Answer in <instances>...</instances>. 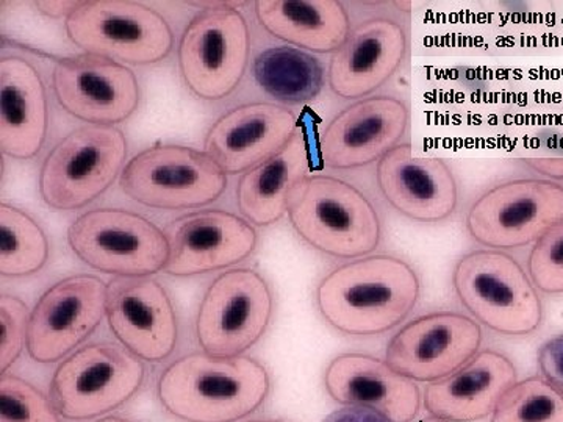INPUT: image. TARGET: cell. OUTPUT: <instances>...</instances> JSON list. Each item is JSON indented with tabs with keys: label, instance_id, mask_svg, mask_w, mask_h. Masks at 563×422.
Here are the masks:
<instances>
[{
	"label": "cell",
	"instance_id": "29",
	"mask_svg": "<svg viewBox=\"0 0 563 422\" xmlns=\"http://www.w3.org/2000/svg\"><path fill=\"white\" fill-rule=\"evenodd\" d=\"M490 422H563V388L529 377L504 392Z\"/></svg>",
	"mask_w": 563,
	"mask_h": 422
},
{
	"label": "cell",
	"instance_id": "35",
	"mask_svg": "<svg viewBox=\"0 0 563 422\" xmlns=\"http://www.w3.org/2000/svg\"><path fill=\"white\" fill-rule=\"evenodd\" d=\"M35 5L44 16L54 18V20L65 16L68 20L74 10L80 5V2H62V0L57 2V0H51V2H36Z\"/></svg>",
	"mask_w": 563,
	"mask_h": 422
},
{
	"label": "cell",
	"instance_id": "8",
	"mask_svg": "<svg viewBox=\"0 0 563 422\" xmlns=\"http://www.w3.org/2000/svg\"><path fill=\"white\" fill-rule=\"evenodd\" d=\"M68 38L87 54L154 65L173 51L174 35L158 11L129 0L80 2L65 22Z\"/></svg>",
	"mask_w": 563,
	"mask_h": 422
},
{
	"label": "cell",
	"instance_id": "22",
	"mask_svg": "<svg viewBox=\"0 0 563 422\" xmlns=\"http://www.w3.org/2000/svg\"><path fill=\"white\" fill-rule=\"evenodd\" d=\"M407 33L398 22L374 18L358 24L333 54L329 85L336 96L361 99L395 76L407 55Z\"/></svg>",
	"mask_w": 563,
	"mask_h": 422
},
{
	"label": "cell",
	"instance_id": "24",
	"mask_svg": "<svg viewBox=\"0 0 563 422\" xmlns=\"http://www.w3.org/2000/svg\"><path fill=\"white\" fill-rule=\"evenodd\" d=\"M49 129L47 92L38 69L25 58L0 60V149L16 160L35 157Z\"/></svg>",
	"mask_w": 563,
	"mask_h": 422
},
{
	"label": "cell",
	"instance_id": "37",
	"mask_svg": "<svg viewBox=\"0 0 563 422\" xmlns=\"http://www.w3.org/2000/svg\"><path fill=\"white\" fill-rule=\"evenodd\" d=\"M244 422H285L279 420H252V421H244Z\"/></svg>",
	"mask_w": 563,
	"mask_h": 422
},
{
	"label": "cell",
	"instance_id": "17",
	"mask_svg": "<svg viewBox=\"0 0 563 422\" xmlns=\"http://www.w3.org/2000/svg\"><path fill=\"white\" fill-rule=\"evenodd\" d=\"M409 121V107L396 98L376 96L352 103L321 133V160L332 169L379 163L401 144Z\"/></svg>",
	"mask_w": 563,
	"mask_h": 422
},
{
	"label": "cell",
	"instance_id": "10",
	"mask_svg": "<svg viewBox=\"0 0 563 422\" xmlns=\"http://www.w3.org/2000/svg\"><path fill=\"white\" fill-rule=\"evenodd\" d=\"M247 22L231 3H213L192 18L179 44L185 85L203 101H220L236 90L250 62Z\"/></svg>",
	"mask_w": 563,
	"mask_h": 422
},
{
	"label": "cell",
	"instance_id": "33",
	"mask_svg": "<svg viewBox=\"0 0 563 422\" xmlns=\"http://www.w3.org/2000/svg\"><path fill=\"white\" fill-rule=\"evenodd\" d=\"M537 363L544 379L563 388V333L542 344Z\"/></svg>",
	"mask_w": 563,
	"mask_h": 422
},
{
	"label": "cell",
	"instance_id": "23",
	"mask_svg": "<svg viewBox=\"0 0 563 422\" xmlns=\"http://www.w3.org/2000/svg\"><path fill=\"white\" fill-rule=\"evenodd\" d=\"M517 382V368L509 357L501 352L481 351L459 371L429 384L422 403L435 421H483L492 417L504 392Z\"/></svg>",
	"mask_w": 563,
	"mask_h": 422
},
{
	"label": "cell",
	"instance_id": "18",
	"mask_svg": "<svg viewBox=\"0 0 563 422\" xmlns=\"http://www.w3.org/2000/svg\"><path fill=\"white\" fill-rule=\"evenodd\" d=\"M169 258L165 273L176 277L220 271L239 265L257 247L250 222L222 210L185 214L166 229Z\"/></svg>",
	"mask_w": 563,
	"mask_h": 422
},
{
	"label": "cell",
	"instance_id": "36",
	"mask_svg": "<svg viewBox=\"0 0 563 422\" xmlns=\"http://www.w3.org/2000/svg\"><path fill=\"white\" fill-rule=\"evenodd\" d=\"M96 422H133L128 418L117 417V414H107V417L99 418Z\"/></svg>",
	"mask_w": 563,
	"mask_h": 422
},
{
	"label": "cell",
	"instance_id": "13",
	"mask_svg": "<svg viewBox=\"0 0 563 422\" xmlns=\"http://www.w3.org/2000/svg\"><path fill=\"white\" fill-rule=\"evenodd\" d=\"M483 342L479 322L466 314H422L393 335L385 362L393 371L415 384H432L459 371L476 357Z\"/></svg>",
	"mask_w": 563,
	"mask_h": 422
},
{
	"label": "cell",
	"instance_id": "38",
	"mask_svg": "<svg viewBox=\"0 0 563 422\" xmlns=\"http://www.w3.org/2000/svg\"><path fill=\"white\" fill-rule=\"evenodd\" d=\"M433 422H440V421H435V420H433Z\"/></svg>",
	"mask_w": 563,
	"mask_h": 422
},
{
	"label": "cell",
	"instance_id": "25",
	"mask_svg": "<svg viewBox=\"0 0 563 422\" xmlns=\"http://www.w3.org/2000/svg\"><path fill=\"white\" fill-rule=\"evenodd\" d=\"M310 158L309 136L299 129L279 154L244 173L236 187L240 213L261 227L279 222L288 213L292 190L309 176Z\"/></svg>",
	"mask_w": 563,
	"mask_h": 422
},
{
	"label": "cell",
	"instance_id": "34",
	"mask_svg": "<svg viewBox=\"0 0 563 422\" xmlns=\"http://www.w3.org/2000/svg\"><path fill=\"white\" fill-rule=\"evenodd\" d=\"M322 422H391L377 413L376 410L366 407H343L324 418Z\"/></svg>",
	"mask_w": 563,
	"mask_h": 422
},
{
	"label": "cell",
	"instance_id": "4",
	"mask_svg": "<svg viewBox=\"0 0 563 422\" xmlns=\"http://www.w3.org/2000/svg\"><path fill=\"white\" fill-rule=\"evenodd\" d=\"M453 287L473 320L510 338L532 335L543 321V303L531 277L512 255L477 249L463 255Z\"/></svg>",
	"mask_w": 563,
	"mask_h": 422
},
{
	"label": "cell",
	"instance_id": "27",
	"mask_svg": "<svg viewBox=\"0 0 563 422\" xmlns=\"http://www.w3.org/2000/svg\"><path fill=\"white\" fill-rule=\"evenodd\" d=\"M254 77L266 95L282 103L313 101L324 85L321 63L298 47H272L255 58Z\"/></svg>",
	"mask_w": 563,
	"mask_h": 422
},
{
	"label": "cell",
	"instance_id": "15",
	"mask_svg": "<svg viewBox=\"0 0 563 422\" xmlns=\"http://www.w3.org/2000/svg\"><path fill=\"white\" fill-rule=\"evenodd\" d=\"M52 87L63 109L92 125L113 127L139 109L140 84L133 70L101 55L65 58L55 66Z\"/></svg>",
	"mask_w": 563,
	"mask_h": 422
},
{
	"label": "cell",
	"instance_id": "19",
	"mask_svg": "<svg viewBox=\"0 0 563 422\" xmlns=\"http://www.w3.org/2000/svg\"><path fill=\"white\" fill-rule=\"evenodd\" d=\"M376 179L385 201L415 222L439 224L457 209L453 169L442 158L420 157L410 144H399L377 163Z\"/></svg>",
	"mask_w": 563,
	"mask_h": 422
},
{
	"label": "cell",
	"instance_id": "30",
	"mask_svg": "<svg viewBox=\"0 0 563 422\" xmlns=\"http://www.w3.org/2000/svg\"><path fill=\"white\" fill-rule=\"evenodd\" d=\"M0 422H62V417L35 385L7 373L0 376Z\"/></svg>",
	"mask_w": 563,
	"mask_h": 422
},
{
	"label": "cell",
	"instance_id": "5",
	"mask_svg": "<svg viewBox=\"0 0 563 422\" xmlns=\"http://www.w3.org/2000/svg\"><path fill=\"white\" fill-rule=\"evenodd\" d=\"M146 368L113 343H92L65 358L52 376L49 398L62 418L90 421L131 401L143 387Z\"/></svg>",
	"mask_w": 563,
	"mask_h": 422
},
{
	"label": "cell",
	"instance_id": "31",
	"mask_svg": "<svg viewBox=\"0 0 563 422\" xmlns=\"http://www.w3.org/2000/svg\"><path fill=\"white\" fill-rule=\"evenodd\" d=\"M528 274L537 290L547 295L563 292V221L553 225L533 244Z\"/></svg>",
	"mask_w": 563,
	"mask_h": 422
},
{
	"label": "cell",
	"instance_id": "21",
	"mask_svg": "<svg viewBox=\"0 0 563 422\" xmlns=\"http://www.w3.org/2000/svg\"><path fill=\"white\" fill-rule=\"evenodd\" d=\"M324 388L333 402L366 407L391 422H413L421 410L418 385L368 354H342L329 363Z\"/></svg>",
	"mask_w": 563,
	"mask_h": 422
},
{
	"label": "cell",
	"instance_id": "12",
	"mask_svg": "<svg viewBox=\"0 0 563 422\" xmlns=\"http://www.w3.org/2000/svg\"><path fill=\"white\" fill-rule=\"evenodd\" d=\"M561 221L563 185L518 179L496 185L477 198L466 214V231L488 249H518L539 242Z\"/></svg>",
	"mask_w": 563,
	"mask_h": 422
},
{
	"label": "cell",
	"instance_id": "14",
	"mask_svg": "<svg viewBox=\"0 0 563 422\" xmlns=\"http://www.w3.org/2000/svg\"><path fill=\"white\" fill-rule=\"evenodd\" d=\"M109 285L98 276L68 277L44 292L29 321L32 360L55 363L87 342L107 318Z\"/></svg>",
	"mask_w": 563,
	"mask_h": 422
},
{
	"label": "cell",
	"instance_id": "20",
	"mask_svg": "<svg viewBox=\"0 0 563 422\" xmlns=\"http://www.w3.org/2000/svg\"><path fill=\"white\" fill-rule=\"evenodd\" d=\"M298 131V118L291 110L274 103H247L211 125L206 154L225 174L251 171L279 154Z\"/></svg>",
	"mask_w": 563,
	"mask_h": 422
},
{
	"label": "cell",
	"instance_id": "6",
	"mask_svg": "<svg viewBox=\"0 0 563 422\" xmlns=\"http://www.w3.org/2000/svg\"><path fill=\"white\" fill-rule=\"evenodd\" d=\"M128 158L124 133L111 125L70 132L47 154L40 173V195L55 210H77L103 195Z\"/></svg>",
	"mask_w": 563,
	"mask_h": 422
},
{
	"label": "cell",
	"instance_id": "11",
	"mask_svg": "<svg viewBox=\"0 0 563 422\" xmlns=\"http://www.w3.org/2000/svg\"><path fill=\"white\" fill-rule=\"evenodd\" d=\"M273 314L272 287L261 273L250 268L222 273L199 306V346L214 357H240L261 342Z\"/></svg>",
	"mask_w": 563,
	"mask_h": 422
},
{
	"label": "cell",
	"instance_id": "3",
	"mask_svg": "<svg viewBox=\"0 0 563 422\" xmlns=\"http://www.w3.org/2000/svg\"><path fill=\"white\" fill-rule=\"evenodd\" d=\"M288 218L309 246L343 260L368 257L383 240L373 203L336 177L307 176L291 192Z\"/></svg>",
	"mask_w": 563,
	"mask_h": 422
},
{
	"label": "cell",
	"instance_id": "16",
	"mask_svg": "<svg viewBox=\"0 0 563 422\" xmlns=\"http://www.w3.org/2000/svg\"><path fill=\"white\" fill-rule=\"evenodd\" d=\"M107 321L114 338L140 360L161 363L176 351V310L165 287L151 277H118L111 281Z\"/></svg>",
	"mask_w": 563,
	"mask_h": 422
},
{
	"label": "cell",
	"instance_id": "1",
	"mask_svg": "<svg viewBox=\"0 0 563 422\" xmlns=\"http://www.w3.org/2000/svg\"><path fill=\"white\" fill-rule=\"evenodd\" d=\"M421 296L417 271L402 258L379 254L336 266L317 287V307L335 331L377 336L401 325Z\"/></svg>",
	"mask_w": 563,
	"mask_h": 422
},
{
	"label": "cell",
	"instance_id": "7",
	"mask_svg": "<svg viewBox=\"0 0 563 422\" xmlns=\"http://www.w3.org/2000/svg\"><path fill=\"white\" fill-rule=\"evenodd\" d=\"M68 243L85 265L118 277H151L165 271L166 233L141 214L98 209L80 214L68 229Z\"/></svg>",
	"mask_w": 563,
	"mask_h": 422
},
{
	"label": "cell",
	"instance_id": "2",
	"mask_svg": "<svg viewBox=\"0 0 563 422\" xmlns=\"http://www.w3.org/2000/svg\"><path fill=\"white\" fill-rule=\"evenodd\" d=\"M272 379L251 357H214L192 352L173 362L158 377L163 409L184 422H239L268 399Z\"/></svg>",
	"mask_w": 563,
	"mask_h": 422
},
{
	"label": "cell",
	"instance_id": "26",
	"mask_svg": "<svg viewBox=\"0 0 563 422\" xmlns=\"http://www.w3.org/2000/svg\"><path fill=\"white\" fill-rule=\"evenodd\" d=\"M255 14L277 40L317 54H335L351 33L347 11L336 0H258Z\"/></svg>",
	"mask_w": 563,
	"mask_h": 422
},
{
	"label": "cell",
	"instance_id": "32",
	"mask_svg": "<svg viewBox=\"0 0 563 422\" xmlns=\"http://www.w3.org/2000/svg\"><path fill=\"white\" fill-rule=\"evenodd\" d=\"M27 306L14 296L0 298V325H2V340H0V376L9 373L11 366L21 357L29 338Z\"/></svg>",
	"mask_w": 563,
	"mask_h": 422
},
{
	"label": "cell",
	"instance_id": "28",
	"mask_svg": "<svg viewBox=\"0 0 563 422\" xmlns=\"http://www.w3.org/2000/svg\"><path fill=\"white\" fill-rule=\"evenodd\" d=\"M49 258L46 233L31 214L0 203V274L25 277L38 273Z\"/></svg>",
	"mask_w": 563,
	"mask_h": 422
},
{
	"label": "cell",
	"instance_id": "9",
	"mask_svg": "<svg viewBox=\"0 0 563 422\" xmlns=\"http://www.w3.org/2000/svg\"><path fill=\"white\" fill-rule=\"evenodd\" d=\"M121 190L152 209H198L218 201L228 174L206 152L161 144L140 152L121 173Z\"/></svg>",
	"mask_w": 563,
	"mask_h": 422
}]
</instances>
